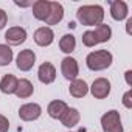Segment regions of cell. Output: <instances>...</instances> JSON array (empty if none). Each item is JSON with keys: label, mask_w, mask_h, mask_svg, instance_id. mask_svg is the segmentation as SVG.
Instances as JSON below:
<instances>
[{"label": "cell", "mask_w": 132, "mask_h": 132, "mask_svg": "<svg viewBox=\"0 0 132 132\" xmlns=\"http://www.w3.org/2000/svg\"><path fill=\"white\" fill-rule=\"evenodd\" d=\"M76 19L84 27H98L104 20V8L101 5H84L78 8Z\"/></svg>", "instance_id": "6da1fadb"}, {"label": "cell", "mask_w": 132, "mask_h": 132, "mask_svg": "<svg viewBox=\"0 0 132 132\" xmlns=\"http://www.w3.org/2000/svg\"><path fill=\"white\" fill-rule=\"evenodd\" d=\"M112 61H113V56L110 51L107 50H96V51H92L87 54L86 57V64L87 67L93 72H101V70H106L112 65Z\"/></svg>", "instance_id": "7a4b0ae2"}, {"label": "cell", "mask_w": 132, "mask_h": 132, "mask_svg": "<svg viewBox=\"0 0 132 132\" xmlns=\"http://www.w3.org/2000/svg\"><path fill=\"white\" fill-rule=\"evenodd\" d=\"M112 37V30L109 25L101 23L95 27V30H89L82 34V44L86 47H95L101 42H107Z\"/></svg>", "instance_id": "3957f363"}, {"label": "cell", "mask_w": 132, "mask_h": 132, "mask_svg": "<svg viewBox=\"0 0 132 132\" xmlns=\"http://www.w3.org/2000/svg\"><path fill=\"white\" fill-rule=\"evenodd\" d=\"M103 132H123L121 117L118 110H109L101 117Z\"/></svg>", "instance_id": "277c9868"}, {"label": "cell", "mask_w": 132, "mask_h": 132, "mask_svg": "<svg viewBox=\"0 0 132 132\" xmlns=\"http://www.w3.org/2000/svg\"><path fill=\"white\" fill-rule=\"evenodd\" d=\"M61 72L64 75L65 79H69V81H75L78 79V75H79V65H78V61L67 56V57H64L62 62H61Z\"/></svg>", "instance_id": "5b68a950"}, {"label": "cell", "mask_w": 132, "mask_h": 132, "mask_svg": "<svg viewBox=\"0 0 132 132\" xmlns=\"http://www.w3.org/2000/svg\"><path fill=\"white\" fill-rule=\"evenodd\" d=\"M36 62V54L33 50L27 48V50H22L19 54H17V59H16V64H17V69L22 70V72H28L33 69V65Z\"/></svg>", "instance_id": "8992f818"}, {"label": "cell", "mask_w": 132, "mask_h": 132, "mask_svg": "<svg viewBox=\"0 0 132 132\" xmlns=\"http://www.w3.org/2000/svg\"><path fill=\"white\" fill-rule=\"evenodd\" d=\"M40 113H42V107L39 104H36V103L23 104L19 109V117L23 121H34V120H37L40 117Z\"/></svg>", "instance_id": "52a82bcc"}, {"label": "cell", "mask_w": 132, "mask_h": 132, "mask_svg": "<svg viewBox=\"0 0 132 132\" xmlns=\"http://www.w3.org/2000/svg\"><path fill=\"white\" fill-rule=\"evenodd\" d=\"M90 92H92V95H93L96 100H104V98H107L109 93H110V82H109V79H106V78H98V79H95L93 84H92V87H90Z\"/></svg>", "instance_id": "ba28073f"}, {"label": "cell", "mask_w": 132, "mask_h": 132, "mask_svg": "<svg viewBox=\"0 0 132 132\" xmlns=\"http://www.w3.org/2000/svg\"><path fill=\"white\" fill-rule=\"evenodd\" d=\"M5 39L10 45H20L27 40V30L22 27H11L5 33Z\"/></svg>", "instance_id": "9c48e42d"}, {"label": "cell", "mask_w": 132, "mask_h": 132, "mask_svg": "<svg viewBox=\"0 0 132 132\" xmlns=\"http://www.w3.org/2000/svg\"><path fill=\"white\" fill-rule=\"evenodd\" d=\"M54 40V33L50 27H40L34 31V42L39 47H48Z\"/></svg>", "instance_id": "30bf717a"}, {"label": "cell", "mask_w": 132, "mask_h": 132, "mask_svg": "<svg viewBox=\"0 0 132 132\" xmlns=\"http://www.w3.org/2000/svg\"><path fill=\"white\" fill-rule=\"evenodd\" d=\"M37 78L42 84H51L56 79V69L51 62H44L39 70H37Z\"/></svg>", "instance_id": "8fae6325"}, {"label": "cell", "mask_w": 132, "mask_h": 132, "mask_svg": "<svg viewBox=\"0 0 132 132\" xmlns=\"http://www.w3.org/2000/svg\"><path fill=\"white\" fill-rule=\"evenodd\" d=\"M64 17V8L59 2H50V14L45 19L47 25H56L62 20Z\"/></svg>", "instance_id": "7c38bea8"}, {"label": "cell", "mask_w": 132, "mask_h": 132, "mask_svg": "<svg viewBox=\"0 0 132 132\" xmlns=\"http://www.w3.org/2000/svg\"><path fill=\"white\" fill-rule=\"evenodd\" d=\"M127 3L123 0H115L110 2V16L113 20H124L127 17Z\"/></svg>", "instance_id": "4fadbf2b"}, {"label": "cell", "mask_w": 132, "mask_h": 132, "mask_svg": "<svg viewBox=\"0 0 132 132\" xmlns=\"http://www.w3.org/2000/svg\"><path fill=\"white\" fill-rule=\"evenodd\" d=\"M79 118H81V115H79L78 109H75V107H67V110L62 113V117H61L59 120H61L62 126H65V127H75V126L79 123Z\"/></svg>", "instance_id": "5bb4252c"}, {"label": "cell", "mask_w": 132, "mask_h": 132, "mask_svg": "<svg viewBox=\"0 0 132 132\" xmlns=\"http://www.w3.org/2000/svg\"><path fill=\"white\" fill-rule=\"evenodd\" d=\"M50 14V2L48 0H37L33 3V16L37 20H44L48 17Z\"/></svg>", "instance_id": "9a60e30c"}, {"label": "cell", "mask_w": 132, "mask_h": 132, "mask_svg": "<svg viewBox=\"0 0 132 132\" xmlns=\"http://www.w3.org/2000/svg\"><path fill=\"white\" fill-rule=\"evenodd\" d=\"M69 92L75 98H82L89 93V86L84 79H75V81H72V84L69 87Z\"/></svg>", "instance_id": "2e32d148"}, {"label": "cell", "mask_w": 132, "mask_h": 132, "mask_svg": "<svg viewBox=\"0 0 132 132\" xmlns=\"http://www.w3.org/2000/svg\"><path fill=\"white\" fill-rule=\"evenodd\" d=\"M17 82H19V79L14 75H5L2 78V81H0V90H2V93H5V95H11V93L16 92Z\"/></svg>", "instance_id": "e0dca14e"}, {"label": "cell", "mask_w": 132, "mask_h": 132, "mask_svg": "<svg viewBox=\"0 0 132 132\" xmlns=\"http://www.w3.org/2000/svg\"><path fill=\"white\" fill-rule=\"evenodd\" d=\"M67 104H65L64 101H61V100H54V101H51L50 104H48V107H47V112H48V115L51 117V118H54V120H57V118H61L62 117V113L67 110Z\"/></svg>", "instance_id": "ac0fdd59"}, {"label": "cell", "mask_w": 132, "mask_h": 132, "mask_svg": "<svg viewBox=\"0 0 132 132\" xmlns=\"http://www.w3.org/2000/svg\"><path fill=\"white\" fill-rule=\"evenodd\" d=\"M34 92V86L28 81V79H19L17 82V89H16V96L17 98H30Z\"/></svg>", "instance_id": "d6986e66"}, {"label": "cell", "mask_w": 132, "mask_h": 132, "mask_svg": "<svg viewBox=\"0 0 132 132\" xmlns=\"http://www.w3.org/2000/svg\"><path fill=\"white\" fill-rule=\"evenodd\" d=\"M59 48H61V51L67 53V54L72 53V51H75V48H76V39H75V36L73 34L62 36L61 40H59Z\"/></svg>", "instance_id": "ffe728a7"}, {"label": "cell", "mask_w": 132, "mask_h": 132, "mask_svg": "<svg viewBox=\"0 0 132 132\" xmlns=\"http://www.w3.org/2000/svg\"><path fill=\"white\" fill-rule=\"evenodd\" d=\"M11 61H13V50L6 44H0V65L2 67L10 65Z\"/></svg>", "instance_id": "44dd1931"}, {"label": "cell", "mask_w": 132, "mask_h": 132, "mask_svg": "<svg viewBox=\"0 0 132 132\" xmlns=\"http://www.w3.org/2000/svg\"><path fill=\"white\" fill-rule=\"evenodd\" d=\"M8 129H10V121H8V118L3 117V115H0V132H8Z\"/></svg>", "instance_id": "7402d4cb"}, {"label": "cell", "mask_w": 132, "mask_h": 132, "mask_svg": "<svg viewBox=\"0 0 132 132\" xmlns=\"http://www.w3.org/2000/svg\"><path fill=\"white\" fill-rule=\"evenodd\" d=\"M130 96H132V92H130V90H127V92L124 93V96H123V104H124L127 109L132 107V100H130Z\"/></svg>", "instance_id": "603a6c76"}, {"label": "cell", "mask_w": 132, "mask_h": 132, "mask_svg": "<svg viewBox=\"0 0 132 132\" xmlns=\"http://www.w3.org/2000/svg\"><path fill=\"white\" fill-rule=\"evenodd\" d=\"M6 22H8V16H6V13H5L3 10H0V30H3V28H5Z\"/></svg>", "instance_id": "cb8c5ba5"}, {"label": "cell", "mask_w": 132, "mask_h": 132, "mask_svg": "<svg viewBox=\"0 0 132 132\" xmlns=\"http://www.w3.org/2000/svg\"><path fill=\"white\" fill-rule=\"evenodd\" d=\"M17 6H22V8H27V6H33V2H17V0H16V2H14Z\"/></svg>", "instance_id": "d4e9b609"}, {"label": "cell", "mask_w": 132, "mask_h": 132, "mask_svg": "<svg viewBox=\"0 0 132 132\" xmlns=\"http://www.w3.org/2000/svg\"><path fill=\"white\" fill-rule=\"evenodd\" d=\"M130 75H132V72H130V70H127V72H126V82H127V86H132V81H130Z\"/></svg>", "instance_id": "484cf974"}, {"label": "cell", "mask_w": 132, "mask_h": 132, "mask_svg": "<svg viewBox=\"0 0 132 132\" xmlns=\"http://www.w3.org/2000/svg\"><path fill=\"white\" fill-rule=\"evenodd\" d=\"M130 27H132V19L127 20V27H126V31H127L129 34H130Z\"/></svg>", "instance_id": "4316f807"}]
</instances>
